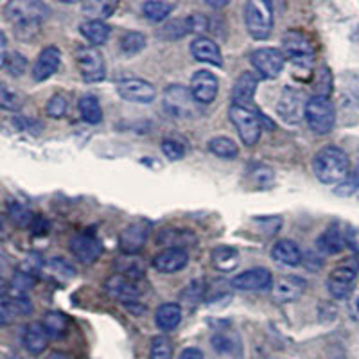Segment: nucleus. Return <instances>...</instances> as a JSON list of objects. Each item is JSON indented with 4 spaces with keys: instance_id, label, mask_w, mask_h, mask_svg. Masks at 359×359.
<instances>
[{
    "instance_id": "obj_32",
    "label": "nucleus",
    "mask_w": 359,
    "mask_h": 359,
    "mask_svg": "<svg viewBox=\"0 0 359 359\" xmlns=\"http://www.w3.org/2000/svg\"><path fill=\"white\" fill-rule=\"evenodd\" d=\"M43 327L49 338H63L69 331V318H67L65 314L60 313V311H49V313L43 316Z\"/></svg>"
},
{
    "instance_id": "obj_37",
    "label": "nucleus",
    "mask_w": 359,
    "mask_h": 359,
    "mask_svg": "<svg viewBox=\"0 0 359 359\" xmlns=\"http://www.w3.org/2000/svg\"><path fill=\"white\" fill-rule=\"evenodd\" d=\"M43 271L49 275V277L57 278V280H62V282L70 280V278L76 275V271H74L72 266L60 257H54V259H50V261L45 262Z\"/></svg>"
},
{
    "instance_id": "obj_8",
    "label": "nucleus",
    "mask_w": 359,
    "mask_h": 359,
    "mask_svg": "<svg viewBox=\"0 0 359 359\" xmlns=\"http://www.w3.org/2000/svg\"><path fill=\"white\" fill-rule=\"evenodd\" d=\"M250 62H252L253 69L257 70L261 78L275 79L284 70L286 57H284L280 49H275V47H261V49H255L250 54Z\"/></svg>"
},
{
    "instance_id": "obj_2",
    "label": "nucleus",
    "mask_w": 359,
    "mask_h": 359,
    "mask_svg": "<svg viewBox=\"0 0 359 359\" xmlns=\"http://www.w3.org/2000/svg\"><path fill=\"white\" fill-rule=\"evenodd\" d=\"M313 171L322 184L338 185L351 172V160L339 147L325 146L314 155Z\"/></svg>"
},
{
    "instance_id": "obj_23",
    "label": "nucleus",
    "mask_w": 359,
    "mask_h": 359,
    "mask_svg": "<svg viewBox=\"0 0 359 359\" xmlns=\"http://www.w3.org/2000/svg\"><path fill=\"white\" fill-rule=\"evenodd\" d=\"M191 53L196 62L208 63V65H214V67L223 65V56H221L219 45H217L212 38L205 36V34L203 36H198L192 40Z\"/></svg>"
},
{
    "instance_id": "obj_6",
    "label": "nucleus",
    "mask_w": 359,
    "mask_h": 359,
    "mask_svg": "<svg viewBox=\"0 0 359 359\" xmlns=\"http://www.w3.org/2000/svg\"><path fill=\"white\" fill-rule=\"evenodd\" d=\"M230 121L236 126L237 133H239V139L243 140L245 146H255L261 139L262 133V123L259 114L252 111L250 108L243 107H230L229 110Z\"/></svg>"
},
{
    "instance_id": "obj_13",
    "label": "nucleus",
    "mask_w": 359,
    "mask_h": 359,
    "mask_svg": "<svg viewBox=\"0 0 359 359\" xmlns=\"http://www.w3.org/2000/svg\"><path fill=\"white\" fill-rule=\"evenodd\" d=\"M149 232H151V224L147 221H135V223L128 224L118 236V248L126 255L139 253L146 246Z\"/></svg>"
},
{
    "instance_id": "obj_18",
    "label": "nucleus",
    "mask_w": 359,
    "mask_h": 359,
    "mask_svg": "<svg viewBox=\"0 0 359 359\" xmlns=\"http://www.w3.org/2000/svg\"><path fill=\"white\" fill-rule=\"evenodd\" d=\"M70 252L81 264H92L102 253V245L90 233H78L70 239Z\"/></svg>"
},
{
    "instance_id": "obj_22",
    "label": "nucleus",
    "mask_w": 359,
    "mask_h": 359,
    "mask_svg": "<svg viewBox=\"0 0 359 359\" xmlns=\"http://www.w3.org/2000/svg\"><path fill=\"white\" fill-rule=\"evenodd\" d=\"M189 264V253L182 248H165L155 255L153 259V268L160 273L171 275L176 271H182Z\"/></svg>"
},
{
    "instance_id": "obj_46",
    "label": "nucleus",
    "mask_w": 359,
    "mask_h": 359,
    "mask_svg": "<svg viewBox=\"0 0 359 359\" xmlns=\"http://www.w3.org/2000/svg\"><path fill=\"white\" fill-rule=\"evenodd\" d=\"M6 69H8V72L11 74V76L18 78V76H22V74L25 72V69H27V60H25L24 54L20 53L9 54L8 62H6Z\"/></svg>"
},
{
    "instance_id": "obj_14",
    "label": "nucleus",
    "mask_w": 359,
    "mask_h": 359,
    "mask_svg": "<svg viewBox=\"0 0 359 359\" xmlns=\"http://www.w3.org/2000/svg\"><path fill=\"white\" fill-rule=\"evenodd\" d=\"M191 90L192 97L198 104H210L212 101H216L217 90H219V81L214 76L212 72H208V70H198L194 72L191 79Z\"/></svg>"
},
{
    "instance_id": "obj_21",
    "label": "nucleus",
    "mask_w": 359,
    "mask_h": 359,
    "mask_svg": "<svg viewBox=\"0 0 359 359\" xmlns=\"http://www.w3.org/2000/svg\"><path fill=\"white\" fill-rule=\"evenodd\" d=\"M307 290V282L302 277L297 275H287V277L278 278L277 284L273 286V298L280 304H291L297 302L298 298H302V294Z\"/></svg>"
},
{
    "instance_id": "obj_44",
    "label": "nucleus",
    "mask_w": 359,
    "mask_h": 359,
    "mask_svg": "<svg viewBox=\"0 0 359 359\" xmlns=\"http://www.w3.org/2000/svg\"><path fill=\"white\" fill-rule=\"evenodd\" d=\"M67 108H69V102H67L65 95L56 94L49 99L45 111H47L50 118H62L67 114Z\"/></svg>"
},
{
    "instance_id": "obj_51",
    "label": "nucleus",
    "mask_w": 359,
    "mask_h": 359,
    "mask_svg": "<svg viewBox=\"0 0 359 359\" xmlns=\"http://www.w3.org/2000/svg\"><path fill=\"white\" fill-rule=\"evenodd\" d=\"M6 62H8V38L4 31H0V70L4 69Z\"/></svg>"
},
{
    "instance_id": "obj_15",
    "label": "nucleus",
    "mask_w": 359,
    "mask_h": 359,
    "mask_svg": "<svg viewBox=\"0 0 359 359\" xmlns=\"http://www.w3.org/2000/svg\"><path fill=\"white\" fill-rule=\"evenodd\" d=\"M232 286L239 291H266L273 286V275L266 268H252L232 278Z\"/></svg>"
},
{
    "instance_id": "obj_43",
    "label": "nucleus",
    "mask_w": 359,
    "mask_h": 359,
    "mask_svg": "<svg viewBox=\"0 0 359 359\" xmlns=\"http://www.w3.org/2000/svg\"><path fill=\"white\" fill-rule=\"evenodd\" d=\"M314 90L316 94L314 95H322V97H329L332 90V74L327 67H322L316 74V83H314Z\"/></svg>"
},
{
    "instance_id": "obj_20",
    "label": "nucleus",
    "mask_w": 359,
    "mask_h": 359,
    "mask_svg": "<svg viewBox=\"0 0 359 359\" xmlns=\"http://www.w3.org/2000/svg\"><path fill=\"white\" fill-rule=\"evenodd\" d=\"M33 313V304L29 302L27 297L15 294V297L0 298V327L11 325L20 316H27Z\"/></svg>"
},
{
    "instance_id": "obj_29",
    "label": "nucleus",
    "mask_w": 359,
    "mask_h": 359,
    "mask_svg": "<svg viewBox=\"0 0 359 359\" xmlns=\"http://www.w3.org/2000/svg\"><path fill=\"white\" fill-rule=\"evenodd\" d=\"M210 259H212L214 268L223 271V273H230V271H233V269L239 266V262H241L239 252H237L236 248H232V246H226V245H221L217 246V248H214Z\"/></svg>"
},
{
    "instance_id": "obj_16",
    "label": "nucleus",
    "mask_w": 359,
    "mask_h": 359,
    "mask_svg": "<svg viewBox=\"0 0 359 359\" xmlns=\"http://www.w3.org/2000/svg\"><path fill=\"white\" fill-rule=\"evenodd\" d=\"M104 290L111 298L123 302L124 306L131 302H139V297L142 294V291H140V287L137 286V282L133 278L124 277L121 273L111 275L107 284H104Z\"/></svg>"
},
{
    "instance_id": "obj_4",
    "label": "nucleus",
    "mask_w": 359,
    "mask_h": 359,
    "mask_svg": "<svg viewBox=\"0 0 359 359\" xmlns=\"http://www.w3.org/2000/svg\"><path fill=\"white\" fill-rule=\"evenodd\" d=\"M245 25L253 40H268L273 31V9L266 0H250L245 4Z\"/></svg>"
},
{
    "instance_id": "obj_54",
    "label": "nucleus",
    "mask_w": 359,
    "mask_h": 359,
    "mask_svg": "<svg viewBox=\"0 0 359 359\" xmlns=\"http://www.w3.org/2000/svg\"><path fill=\"white\" fill-rule=\"evenodd\" d=\"M352 314H354V318L359 322V293L354 298V302H352Z\"/></svg>"
},
{
    "instance_id": "obj_47",
    "label": "nucleus",
    "mask_w": 359,
    "mask_h": 359,
    "mask_svg": "<svg viewBox=\"0 0 359 359\" xmlns=\"http://www.w3.org/2000/svg\"><path fill=\"white\" fill-rule=\"evenodd\" d=\"M33 284L34 282H33V277H31V273L18 271V273L15 275V278H13L11 287L15 290V294H22V297H25V293L33 287Z\"/></svg>"
},
{
    "instance_id": "obj_3",
    "label": "nucleus",
    "mask_w": 359,
    "mask_h": 359,
    "mask_svg": "<svg viewBox=\"0 0 359 359\" xmlns=\"http://www.w3.org/2000/svg\"><path fill=\"white\" fill-rule=\"evenodd\" d=\"M282 54L300 72H306L309 76L314 67V49L313 43L306 34L298 33V31H287L282 36Z\"/></svg>"
},
{
    "instance_id": "obj_9",
    "label": "nucleus",
    "mask_w": 359,
    "mask_h": 359,
    "mask_svg": "<svg viewBox=\"0 0 359 359\" xmlns=\"http://www.w3.org/2000/svg\"><path fill=\"white\" fill-rule=\"evenodd\" d=\"M196 104L198 102L194 101L187 86L171 85L163 92V107L175 117H192L198 111Z\"/></svg>"
},
{
    "instance_id": "obj_27",
    "label": "nucleus",
    "mask_w": 359,
    "mask_h": 359,
    "mask_svg": "<svg viewBox=\"0 0 359 359\" xmlns=\"http://www.w3.org/2000/svg\"><path fill=\"white\" fill-rule=\"evenodd\" d=\"M79 33L92 47L104 45L111 34V27L101 20H85L79 25Z\"/></svg>"
},
{
    "instance_id": "obj_45",
    "label": "nucleus",
    "mask_w": 359,
    "mask_h": 359,
    "mask_svg": "<svg viewBox=\"0 0 359 359\" xmlns=\"http://www.w3.org/2000/svg\"><path fill=\"white\" fill-rule=\"evenodd\" d=\"M160 147H162V153L165 155V158L172 160V162H175V160H182L185 156L184 144H180L178 140L165 139L162 140Z\"/></svg>"
},
{
    "instance_id": "obj_35",
    "label": "nucleus",
    "mask_w": 359,
    "mask_h": 359,
    "mask_svg": "<svg viewBox=\"0 0 359 359\" xmlns=\"http://www.w3.org/2000/svg\"><path fill=\"white\" fill-rule=\"evenodd\" d=\"M117 8L118 2H108V0H99V2H86V4H83V11H85V15H88L90 20L101 22H104V18L111 17Z\"/></svg>"
},
{
    "instance_id": "obj_31",
    "label": "nucleus",
    "mask_w": 359,
    "mask_h": 359,
    "mask_svg": "<svg viewBox=\"0 0 359 359\" xmlns=\"http://www.w3.org/2000/svg\"><path fill=\"white\" fill-rule=\"evenodd\" d=\"M79 114H81V118L88 124H99L102 121V108L101 102L95 95L85 94L78 102Z\"/></svg>"
},
{
    "instance_id": "obj_40",
    "label": "nucleus",
    "mask_w": 359,
    "mask_h": 359,
    "mask_svg": "<svg viewBox=\"0 0 359 359\" xmlns=\"http://www.w3.org/2000/svg\"><path fill=\"white\" fill-rule=\"evenodd\" d=\"M175 355V348H172V341L168 336H155L151 339V347H149V358L151 359H172Z\"/></svg>"
},
{
    "instance_id": "obj_52",
    "label": "nucleus",
    "mask_w": 359,
    "mask_h": 359,
    "mask_svg": "<svg viewBox=\"0 0 359 359\" xmlns=\"http://www.w3.org/2000/svg\"><path fill=\"white\" fill-rule=\"evenodd\" d=\"M178 359H205V358H203V352H201L200 348L187 347L182 351V354H180Z\"/></svg>"
},
{
    "instance_id": "obj_41",
    "label": "nucleus",
    "mask_w": 359,
    "mask_h": 359,
    "mask_svg": "<svg viewBox=\"0 0 359 359\" xmlns=\"http://www.w3.org/2000/svg\"><path fill=\"white\" fill-rule=\"evenodd\" d=\"M146 47V36L139 31H128L123 38H121V50L126 56H133V54L140 53Z\"/></svg>"
},
{
    "instance_id": "obj_36",
    "label": "nucleus",
    "mask_w": 359,
    "mask_h": 359,
    "mask_svg": "<svg viewBox=\"0 0 359 359\" xmlns=\"http://www.w3.org/2000/svg\"><path fill=\"white\" fill-rule=\"evenodd\" d=\"M8 216L11 219V223L15 226H20V229H27V226H33L34 219L36 217L33 216V212L29 210L25 205L18 203V201H11L8 205Z\"/></svg>"
},
{
    "instance_id": "obj_42",
    "label": "nucleus",
    "mask_w": 359,
    "mask_h": 359,
    "mask_svg": "<svg viewBox=\"0 0 359 359\" xmlns=\"http://www.w3.org/2000/svg\"><path fill=\"white\" fill-rule=\"evenodd\" d=\"M359 191V169H354L347 175V178L339 182L338 185L334 187V194L336 196H341V198H348L352 194Z\"/></svg>"
},
{
    "instance_id": "obj_53",
    "label": "nucleus",
    "mask_w": 359,
    "mask_h": 359,
    "mask_svg": "<svg viewBox=\"0 0 359 359\" xmlns=\"http://www.w3.org/2000/svg\"><path fill=\"white\" fill-rule=\"evenodd\" d=\"M9 290H11V284H8V280L4 278H0V298L8 297Z\"/></svg>"
},
{
    "instance_id": "obj_28",
    "label": "nucleus",
    "mask_w": 359,
    "mask_h": 359,
    "mask_svg": "<svg viewBox=\"0 0 359 359\" xmlns=\"http://www.w3.org/2000/svg\"><path fill=\"white\" fill-rule=\"evenodd\" d=\"M316 246L325 255H338L343 252V248L347 246L345 243V233L338 229V226H329L322 236L316 239Z\"/></svg>"
},
{
    "instance_id": "obj_34",
    "label": "nucleus",
    "mask_w": 359,
    "mask_h": 359,
    "mask_svg": "<svg viewBox=\"0 0 359 359\" xmlns=\"http://www.w3.org/2000/svg\"><path fill=\"white\" fill-rule=\"evenodd\" d=\"M208 151L212 153L214 156H219L224 160H233L239 155V147L233 142L230 137H214L208 140Z\"/></svg>"
},
{
    "instance_id": "obj_25",
    "label": "nucleus",
    "mask_w": 359,
    "mask_h": 359,
    "mask_svg": "<svg viewBox=\"0 0 359 359\" xmlns=\"http://www.w3.org/2000/svg\"><path fill=\"white\" fill-rule=\"evenodd\" d=\"M49 334L41 322H31L24 331V347L29 354L40 355L47 348Z\"/></svg>"
},
{
    "instance_id": "obj_1",
    "label": "nucleus",
    "mask_w": 359,
    "mask_h": 359,
    "mask_svg": "<svg viewBox=\"0 0 359 359\" xmlns=\"http://www.w3.org/2000/svg\"><path fill=\"white\" fill-rule=\"evenodd\" d=\"M6 20L20 40H31L40 33V27L49 18V8L38 0H11L4 8Z\"/></svg>"
},
{
    "instance_id": "obj_11",
    "label": "nucleus",
    "mask_w": 359,
    "mask_h": 359,
    "mask_svg": "<svg viewBox=\"0 0 359 359\" xmlns=\"http://www.w3.org/2000/svg\"><path fill=\"white\" fill-rule=\"evenodd\" d=\"M306 104L307 101L304 99V94L300 90L286 86L277 102V114L284 123L298 124L304 117Z\"/></svg>"
},
{
    "instance_id": "obj_24",
    "label": "nucleus",
    "mask_w": 359,
    "mask_h": 359,
    "mask_svg": "<svg viewBox=\"0 0 359 359\" xmlns=\"http://www.w3.org/2000/svg\"><path fill=\"white\" fill-rule=\"evenodd\" d=\"M271 257L280 264L290 266V268L300 266L304 261L302 250L298 248L297 243L290 241V239H280V241L275 243L271 246Z\"/></svg>"
},
{
    "instance_id": "obj_10",
    "label": "nucleus",
    "mask_w": 359,
    "mask_h": 359,
    "mask_svg": "<svg viewBox=\"0 0 359 359\" xmlns=\"http://www.w3.org/2000/svg\"><path fill=\"white\" fill-rule=\"evenodd\" d=\"M115 90L124 101L137 102V104H149L156 99V88L153 83L140 78L118 79Z\"/></svg>"
},
{
    "instance_id": "obj_26",
    "label": "nucleus",
    "mask_w": 359,
    "mask_h": 359,
    "mask_svg": "<svg viewBox=\"0 0 359 359\" xmlns=\"http://www.w3.org/2000/svg\"><path fill=\"white\" fill-rule=\"evenodd\" d=\"M182 316H184V311H182V306H180V304L176 302L162 304L155 313V323L160 331L168 332L180 325Z\"/></svg>"
},
{
    "instance_id": "obj_50",
    "label": "nucleus",
    "mask_w": 359,
    "mask_h": 359,
    "mask_svg": "<svg viewBox=\"0 0 359 359\" xmlns=\"http://www.w3.org/2000/svg\"><path fill=\"white\" fill-rule=\"evenodd\" d=\"M345 243H347L348 248H352L355 253H359V230L351 229L348 232H345Z\"/></svg>"
},
{
    "instance_id": "obj_38",
    "label": "nucleus",
    "mask_w": 359,
    "mask_h": 359,
    "mask_svg": "<svg viewBox=\"0 0 359 359\" xmlns=\"http://www.w3.org/2000/svg\"><path fill=\"white\" fill-rule=\"evenodd\" d=\"M192 241V236L185 230H163L158 236L160 245H165L168 248H182Z\"/></svg>"
},
{
    "instance_id": "obj_49",
    "label": "nucleus",
    "mask_w": 359,
    "mask_h": 359,
    "mask_svg": "<svg viewBox=\"0 0 359 359\" xmlns=\"http://www.w3.org/2000/svg\"><path fill=\"white\" fill-rule=\"evenodd\" d=\"M13 124L18 128L20 131H29V133L38 135L41 131V123L34 121V118H27V117H17L13 118Z\"/></svg>"
},
{
    "instance_id": "obj_5",
    "label": "nucleus",
    "mask_w": 359,
    "mask_h": 359,
    "mask_svg": "<svg viewBox=\"0 0 359 359\" xmlns=\"http://www.w3.org/2000/svg\"><path fill=\"white\" fill-rule=\"evenodd\" d=\"M304 117H306L307 126L311 128L313 133L327 135L334 130L336 110L334 104H332V101L329 97L313 95L311 99H307Z\"/></svg>"
},
{
    "instance_id": "obj_19",
    "label": "nucleus",
    "mask_w": 359,
    "mask_h": 359,
    "mask_svg": "<svg viewBox=\"0 0 359 359\" xmlns=\"http://www.w3.org/2000/svg\"><path fill=\"white\" fill-rule=\"evenodd\" d=\"M62 65V50L50 45V47H45L40 54H38L36 62L33 65V79L34 81L41 83L47 81L49 78H53L54 74L57 72Z\"/></svg>"
},
{
    "instance_id": "obj_33",
    "label": "nucleus",
    "mask_w": 359,
    "mask_h": 359,
    "mask_svg": "<svg viewBox=\"0 0 359 359\" xmlns=\"http://www.w3.org/2000/svg\"><path fill=\"white\" fill-rule=\"evenodd\" d=\"M176 9L175 2H165V0H149L142 4V13L147 20L163 22Z\"/></svg>"
},
{
    "instance_id": "obj_39",
    "label": "nucleus",
    "mask_w": 359,
    "mask_h": 359,
    "mask_svg": "<svg viewBox=\"0 0 359 359\" xmlns=\"http://www.w3.org/2000/svg\"><path fill=\"white\" fill-rule=\"evenodd\" d=\"M24 107V99L17 90L9 88L8 85L0 83V110L18 111Z\"/></svg>"
},
{
    "instance_id": "obj_48",
    "label": "nucleus",
    "mask_w": 359,
    "mask_h": 359,
    "mask_svg": "<svg viewBox=\"0 0 359 359\" xmlns=\"http://www.w3.org/2000/svg\"><path fill=\"white\" fill-rule=\"evenodd\" d=\"M203 291H205L203 282H201V280H194V282H192V284H189L187 290H185L184 293H182V300H187V304L200 302L201 297H203Z\"/></svg>"
},
{
    "instance_id": "obj_12",
    "label": "nucleus",
    "mask_w": 359,
    "mask_h": 359,
    "mask_svg": "<svg viewBox=\"0 0 359 359\" xmlns=\"http://www.w3.org/2000/svg\"><path fill=\"white\" fill-rule=\"evenodd\" d=\"M355 278H358V264L338 266L327 277V291L336 300H343L352 293Z\"/></svg>"
},
{
    "instance_id": "obj_30",
    "label": "nucleus",
    "mask_w": 359,
    "mask_h": 359,
    "mask_svg": "<svg viewBox=\"0 0 359 359\" xmlns=\"http://www.w3.org/2000/svg\"><path fill=\"white\" fill-rule=\"evenodd\" d=\"M191 33H192L191 17H185V18H176V20H169L168 24H163L162 29L156 33V36H158L160 40L175 41V40H180V38L187 36V34Z\"/></svg>"
},
{
    "instance_id": "obj_55",
    "label": "nucleus",
    "mask_w": 359,
    "mask_h": 359,
    "mask_svg": "<svg viewBox=\"0 0 359 359\" xmlns=\"http://www.w3.org/2000/svg\"><path fill=\"white\" fill-rule=\"evenodd\" d=\"M47 359H70V358L67 354H63V352H50V354L47 355Z\"/></svg>"
},
{
    "instance_id": "obj_7",
    "label": "nucleus",
    "mask_w": 359,
    "mask_h": 359,
    "mask_svg": "<svg viewBox=\"0 0 359 359\" xmlns=\"http://www.w3.org/2000/svg\"><path fill=\"white\" fill-rule=\"evenodd\" d=\"M76 63L81 78L86 83H99L107 78V65L101 50L92 45H83L76 50Z\"/></svg>"
},
{
    "instance_id": "obj_17",
    "label": "nucleus",
    "mask_w": 359,
    "mask_h": 359,
    "mask_svg": "<svg viewBox=\"0 0 359 359\" xmlns=\"http://www.w3.org/2000/svg\"><path fill=\"white\" fill-rule=\"evenodd\" d=\"M259 85V76L255 72H243L239 78L236 79L232 86V92H230V97H232L233 107H243L250 108L255 97V92H257Z\"/></svg>"
}]
</instances>
